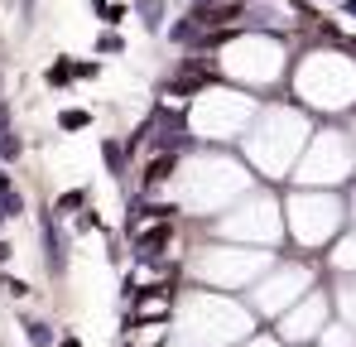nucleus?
Returning <instances> with one entry per match:
<instances>
[{
	"mask_svg": "<svg viewBox=\"0 0 356 347\" xmlns=\"http://www.w3.org/2000/svg\"><path fill=\"white\" fill-rule=\"evenodd\" d=\"M5 289H10L15 299H24V294H29V285H24V280H10V275H5Z\"/></svg>",
	"mask_w": 356,
	"mask_h": 347,
	"instance_id": "nucleus-11",
	"label": "nucleus"
},
{
	"mask_svg": "<svg viewBox=\"0 0 356 347\" xmlns=\"http://www.w3.org/2000/svg\"><path fill=\"white\" fill-rule=\"evenodd\" d=\"M337 10H342L347 20H356V0H337Z\"/></svg>",
	"mask_w": 356,
	"mask_h": 347,
	"instance_id": "nucleus-13",
	"label": "nucleus"
},
{
	"mask_svg": "<svg viewBox=\"0 0 356 347\" xmlns=\"http://www.w3.org/2000/svg\"><path fill=\"white\" fill-rule=\"evenodd\" d=\"M24 338H29L34 347H54L58 343V328H49L44 318H29V323H24Z\"/></svg>",
	"mask_w": 356,
	"mask_h": 347,
	"instance_id": "nucleus-5",
	"label": "nucleus"
},
{
	"mask_svg": "<svg viewBox=\"0 0 356 347\" xmlns=\"http://www.w3.org/2000/svg\"><path fill=\"white\" fill-rule=\"evenodd\" d=\"M58 347H77V338H63V343Z\"/></svg>",
	"mask_w": 356,
	"mask_h": 347,
	"instance_id": "nucleus-14",
	"label": "nucleus"
},
{
	"mask_svg": "<svg viewBox=\"0 0 356 347\" xmlns=\"http://www.w3.org/2000/svg\"><path fill=\"white\" fill-rule=\"evenodd\" d=\"M87 203H92V198H87V188H63L58 198L49 203V213H54L58 222H67V217H77V213H82Z\"/></svg>",
	"mask_w": 356,
	"mask_h": 347,
	"instance_id": "nucleus-3",
	"label": "nucleus"
},
{
	"mask_svg": "<svg viewBox=\"0 0 356 347\" xmlns=\"http://www.w3.org/2000/svg\"><path fill=\"white\" fill-rule=\"evenodd\" d=\"M72 77H102V63H72Z\"/></svg>",
	"mask_w": 356,
	"mask_h": 347,
	"instance_id": "nucleus-10",
	"label": "nucleus"
},
{
	"mask_svg": "<svg viewBox=\"0 0 356 347\" xmlns=\"http://www.w3.org/2000/svg\"><path fill=\"white\" fill-rule=\"evenodd\" d=\"M102 20H106V24H120V20H125V5H116V0H106V10H102Z\"/></svg>",
	"mask_w": 356,
	"mask_h": 347,
	"instance_id": "nucleus-9",
	"label": "nucleus"
},
{
	"mask_svg": "<svg viewBox=\"0 0 356 347\" xmlns=\"http://www.w3.org/2000/svg\"><path fill=\"white\" fill-rule=\"evenodd\" d=\"M135 10H140V24H145L149 34L164 29V0H135Z\"/></svg>",
	"mask_w": 356,
	"mask_h": 347,
	"instance_id": "nucleus-4",
	"label": "nucleus"
},
{
	"mask_svg": "<svg viewBox=\"0 0 356 347\" xmlns=\"http://www.w3.org/2000/svg\"><path fill=\"white\" fill-rule=\"evenodd\" d=\"M323 5H337V0H323Z\"/></svg>",
	"mask_w": 356,
	"mask_h": 347,
	"instance_id": "nucleus-15",
	"label": "nucleus"
},
{
	"mask_svg": "<svg viewBox=\"0 0 356 347\" xmlns=\"http://www.w3.org/2000/svg\"><path fill=\"white\" fill-rule=\"evenodd\" d=\"M87 125H92V111H58V130H67V135L87 130Z\"/></svg>",
	"mask_w": 356,
	"mask_h": 347,
	"instance_id": "nucleus-7",
	"label": "nucleus"
},
{
	"mask_svg": "<svg viewBox=\"0 0 356 347\" xmlns=\"http://www.w3.org/2000/svg\"><path fill=\"white\" fill-rule=\"evenodd\" d=\"M97 54H125V39L120 34H102L97 39Z\"/></svg>",
	"mask_w": 356,
	"mask_h": 347,
	"instance_id": "nucleus-8",
	"label": "nucleus"
},
{
	"mask_svg": "<svg viewBox=\"0 0 356 347\" xmlns=\"http://www.w3.org/2000/svg\"><path fill=\"white\" fill-rule=\"evenodd\" d=\"M39 236H44V261H49V270H54V275H63V270H67V236H63V222L54 217V213L44 217Z\"/></svg>",
	"mask_w": 356,
	"mask_h": 347,
	"instance_id": "nucleus-1",
	"label": "nucleus"
},
{
	"mask_svg": "<svg viewBox=\"0 0 356 347\" xmlns=\"http://www.w3.org/2000/svg\"><path fill=\"white\" fill-rule=\"evenodd\" d=\"M10 256H15V246H10V241H5V236H0V270H5V265H10Z\"/></svg>",
	"mask_w": 356,
	"mask_h": 347,
	"instance_id": "nucleus-12",
	"label": "nucleus"
},
{
	"mask_svg": "<svg viewBox=\"0 0 356 347\" xmlns=\"http://www.w3.org/2000/svg\"><path fill=\"white\" fill-rule=\"evenodd\" d=\"M44 82H49V87H67V82H72V58H58V63L44 72Z\"/></svg>",
	"mask_w": 356,
	"mask_h": 347,
	"instance_id": "nucleus-6",
	"label": "nucleus"
},
{
	"mask_svg": "<svg viewBox=\"0 0 356 347\" xmlns=\"http://www.w3.org/2000/svg\"><path fill=\"white\" fill-rule=\"evenodd\" d=\"M102 164L111 178H125L130 174V150H125V135H106L102 140Z\"/></svg>",
	"mask_w": 356,
	"mask_h": 347,
	"instance_id": "nucleus-2",
	"label": "nucleus"
}]
</instances>
